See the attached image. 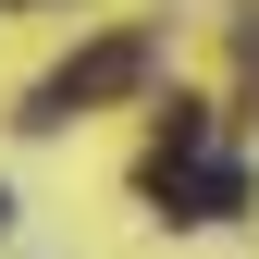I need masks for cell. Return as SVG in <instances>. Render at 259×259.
<instances>
[{
	"mask_svg": "<svg viewBox=\"0 0 259 259\" xmlns=\"http://www.w3.org/2000/svg\"><path fill=\"white\" fill-rule=\"evenodd\" d=\"M0 222H13V198H0Z\"/></svg>",
	"mask_w": 259,
	"mask_h": 259,
	"instance_id": "obj_4",
	"label": "cell"
},
{
	"mask_svg": "<svg viewBox=\"0 0 259 259\" xmlns=\"http://www.w3.org/2000/svg\"><path fill=\"white\" fill-rule=\"evenodd\" d=\"M247 210V160H198L185 185H160V222H235Z\"/></svg>",
	"mask_w": 259,
	"mask_h": 259,
	"instance_id": "obj_2",
	"label": "cell"
},
{
	"mask_svg": "<svg viewBox=\"0 0 259 259\" xmlns=\"http://www.w3.org/2000/svg\"><path fill=\"white\" fill-rule=\"evenodd\" d=\"M123 87H148V37H99V50H74L62 74H37V99H25V123H74L87 99H123Z\"/></svg>",
	"mask_w": 259,
	"mask_h": 259,
	"instance_id": "obj_1",
	"label": "cell"
},
{
	"mask_svg": "<svg viewBox=\"0 0 259 259\" xmlns=\"http://www.w3.org/2000/svg\"><path fill=\"white\" fill-rule=\"evenodd\" d=\"M198 160H210V111L173 99V111H160V136H148V198H160V185H185Z\"/></svg>",
	"mask_w": 259,
	"mask_h": 259,
	"instance_id": "obj_3",
	"label": "cell"
}]
</instances>
